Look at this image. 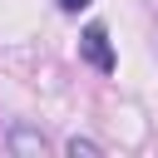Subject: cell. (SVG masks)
<instances>
[{
  "label": "cell",
  "instance_id": "obj_1",
  "mask_svg": "<svg viewBox=\"0 0 158 158\" xmlns=\"http://www.w3.org/2000/svg\"><path fill=\"white\" fill-rule=\"evenodd\" d=\"M79 54H84V64H94L99 74H114V69H118V54H114L104 25H89V30L79 35Z\"/></svg>",
  "mask_w": 158,
  "mask_h": 158
},
{
  "label": "cell",
  "instance_id": "obj_4",
  "mask_svg": "<svg viewBox=\"0 0 158 158\" xmlns=\"http://www.w3.org/2000/svg\"><path fill=\"white\" fill-rule=\"evenodd\" d=\"M89 5H94V0H59V10H64V15H79V10H89Z\"/></svg>",
  "mask_w": 158,
  "mask_h": 158
},
{
  "label": "cell",
  "instance_id": "obj_3",
  "mask_svg": "<svg viewBox=\"0 0 158 158\" xmlns=\"http://www.w3.org/2000/svg\"><path fill=\"white\" fill-rule=\"evenodd\" d=\"M64 153H69V158H99V143H94V138H69Z\"/></svg>",
  "mask_w": 158,
  "mask_h": 158
},
{
  "label": "cell",
  "instance_id": "obj_2",
  "mask_svg": "<svg viewBox=\"0 0 158 158\" xmlns=\"http://www.w3.org/2000/svg\"><path fill=\"white\" fill-rule=\"evenodd\" d=\"M5 148H10L15 158H40L49 143H44V133H40V128H30V123H10V133H5Z\"/></svg>",
  "mask_w": 158,
  "mask_h": 158
}]
</instances>
